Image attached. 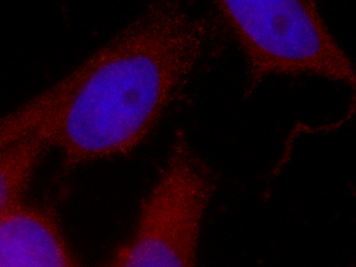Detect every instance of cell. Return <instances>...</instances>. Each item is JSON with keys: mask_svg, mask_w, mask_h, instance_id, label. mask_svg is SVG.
<instances>
[{"mask_svg": "<svg viewBox=\"0 0 356 267\" xmlns=\"http://www.w3.org/2000/svg\"><path fill=\"white\" fill-rule=\"evenodd\" d=\"M215 39L211 22L184 4L154 3L21 115L66 167L126 154L155 128Z\"/></svg>", "mask_w": 356, "mask_h": 267, "instance_id": "1", "label": "cell"}, {"mask_svg": "<svg viewBox=\"0 0 356 267\" xmlns=\"http://www.w3.org/2000/svg\"><path fill=\"white\" fill-rule=\"evenodd\" d=\"M47 150L42 140L35 136L0 143V212L22 202Z\"/></svg>", "mask_w": 356, "mask_h": 267, "instance_id": "5", "label": "cell"}, {"mask_svg": "<svg viewBox=\"0 0 356 267\" xmlns=\"http://www.w3.org/2000/svg\"><path fill=\"white\" fill-rule=\"evenodd\" d=\"M0 267H82L54 216L18 203L0 212Z\"/></svg>", "mask_w": 356, "mask_h": 267, "instance_id": "4", "label": "cell"}, {"mask_svg": "<svg viewBox=\"0 0 356 267\" xmlns=\"http://www.w3.org/2000/svg\"><path fill=\"white\" fill-rule=\"evenodd\" d=\"M216 19L245 64L243 97L271 76L309 75L348 86L355 72L313 1H220Z\"/></svg>", "mask_w": 356, "mask_h": 267, "instance_id": "2", "label": "cell"}, {"mask_svg": "<svg viewBox=\"0 0 356 267\" xmlns=\"http://www.w3.org/2000/svg\"><path fill=\"white\" fill-rule=\"evenodd\" d=\"M214 187L194 165L168 162L129 237L106 267H197L200 228Z\"/></svg>", "mask_w": 356, "mask_h": 267, "instance_id": "3", "label": "cell"}]
</instances>
